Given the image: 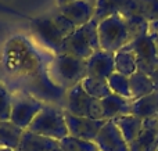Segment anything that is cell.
I'll return each instance as SVG.
<instances>
[{
  "label": "cell",
  "mask_w": 158,
  "mask_h": 151,
  "mask_svg": "<svg viewBox=\"0 0 158 151\" xmlns=\"http://www.w3.org/2000/svg\"><path fill=\"white\" fill-rule=\"evenodd\" d=\"M100 49L110 53H117L126 47L137 36L148 33V22L143 17H123L112 14L98 22Z\"/></svg>",
  "instance_id": "obj_1"
},
{
  "label": "cell",
  "mask_w": 158,
  "mask_h": 151,
  "mask_svg": "<svg viewBox=\"0 0 158 151\" xmlns=\"http://www.w3.org/2000/svg\"><path fill=\"white\" fill-rule=\"evenodd\" d=\"M87 76L86 60L69 54L58 53L49 67V78L56 86L63 90L77 86Z\"/></svg>",
  "instance_id": "obj_2"
},
{
  "label": "cell",
  "mask_w": 158,
  "mask_h": 151,
  "mask_svg": "<svg viewBox=\"0 0 158 151\" xmlns=\"http://www.w3.org/2000/svg\"><path fill=\"white\" fill-rule=\"evenodd\" d=\"M97 27L98 22L93 18L86 25L77 28L72 35H69L68 38L63 40L58 53L74 55V57L82 58V60H87L94 51L100 50Z\"/></svg>",
  "instance_id": "obj_3"
},
{
  "label": "cell",
  "mask_w": 158,
  "mask_h": 151,
  "mask_svg": "<svg viewBox=\"0 0 158 151\" xmlns=\"http://www.w3.org/2000/svg\"><path fill=\"white\" fill-rule=\"evenodd\" d=\"M64 112H65L64 107H60L54 103H44L40 112L31 122L27 130L58 141L63 140L64 137L68 136Z\"/></svg>",
  "instance_id": "obj_4"
},
{
  "label": "cell",
  "mask_w": 158,
  "mask_h": 151,
  "mask_svg": "<svg viewBox=\"0 0 158 151\" xmlns=\"http://www.w3.org/2000/svg\"><path fill=\"white\" fill-rule=\"evenodd\" d=\"M64 110L67 112L77 116H86L92 119H104L101 100L89 96L83 90L81 83L68 89L65 92V105ZM106 121V119H104Z\"/></svg>",
  "instance_id": "obj_5"
},
{
  "label": "cell",
  "mask_w": 158,
  "mask_h": 151,
  "mask_svg": "<svg viewBox=\"0 0 158 151\" xmlns=\"http://www.w3.org/2000/svg\"><path fill=\"white\" fill-rule=\"evenodd\" d=\"M44 101L32 94L27 93H17L13 96V105H11V115L10 121L19 126L21 129L27 130L31 122L35 116L40 112L43 108Z\"/></svg>",
  "instance_id": "obj_6"
},
{
  "label": "cell",
  "mask_w": 158,
  "mask_h": 151,
  "mask_svg": "<svg viewBox=\"0 0 158 151\" xmlns=\"http://www.w3.org/2000/svg\"><path fill=\"white\" fill-rule=\"evenodd\" d=\"M112 14L123 17H142V0H97L94 19L97 22Z\"/></svg>",
  "instance_id": "obj_7"
},
{
  "label": "cell",
  "mask_w": 158,
  "mask_h": 151,
  "mask_svg": "<svg viewBox=\"0 0 158 151\" xmlns=\"http://www.w3.org/2000/svg\"><path fill=\"white\" fill-rule=\"evenodd\" d=\"M64 115H65L68 136L87 141H94L98 132L106 124L104 119H92V118H86V116H77L67 112V111L64 112Z\"/></svg>",
  "instance_id": "obj_8"
},
{
  "label": "cell",
  "mask_w": 158,
  "mask_h": 151,
  "mask_svg": "<svg viewBox=\"0 0 158 151\" xmlns=\"http://www.w3.org/2000/svg\"><path fill=\"white\" fill-rule=\"evenodd\" d=\"M129 47L133 50L136 55L137 71L150 75L158 64V57L151 36L148 33H143L137 36L132 43H129Z\"/></svg>",
  "instance_id": "obj_9"
},
{
  "label": "cell",
  "mask_w": 158,
  "mask_h": 151,
  "mask_svg": "<svg viewBox=\"0 0 158 151\" xmlns=\"http://www.w3.org/2000/svg\"><path fill=\"white\" fill-rule=\"evenodd\" d=\"M98 151H129V144L125 141L122 133L112 119L106 121L104 126L94 139Z\"/></svg>",
  "instance_id": "obj_10"
},
{
  "label": "cell",
  "mask_w": 158,
  "mask_h": 151,
  "mask_svg": "<svg viewBox=\"0 0 158 151\" xmlns=\"http://www.w3.org/2000/svg\"><path fill=\"white\" fill-rule=\"evenodd\" d=\"M87 76L98 78V79H108L115 72V58L114 53L106 50H97L86 60Z\"/></svg>",
  "instance_id": "obj_11"
},
{
  "label": "cell",
  "mask_w": 158,
  "mask_h": 151,
  "mask_svg": "<svg viewBox=\"0 0 158 151\" xmlns=\"http://www.w3.org/2000/svg\"><path fill=\"white\" fill-rule=\"evenodd\" d=\"M94 10L96 6L86 0H75L63 7H58V13L68 18L77 28L92 21L94 18Z\"/></svg>",
  "instance_id": "obj_12"
},
{
  "label": "cell",
  "mask_w": 158,
  "mask_h": 151,
  "mask_svg": "<svg viewBox=\"0 0 158 151\" xmlns=\"http://www.w3.org/2000/svg\"><path fill=\"white\" fill-rule=\"evenodd\" d=\"M32 29L36 33L39 39L43 42L46 46H49L56 53L60 51V46L63 43V36L60 35L57 27H56L53 17L46 18H38L32 22Z\"/></svg>",
  "instance_id": "obj_13"
},
{
  "label": "cell",
  "mask_w": 158,
  "mask_h": 151,
  "mask_svg": "<svg viewBox=\"0 0 158 151\" xmlns=\"http://www.w3.org/2000/svg\"><path fill=\"white\" fill-rule=\"evenodd\" d=\"M158 119H146L139 137L129 144V151H157Z\"/></svg>",
  "instance_id": "obj_14"
},
{
  "label": "cell",
  "mask_w": 158,
  "mask_h": 151,
  "mask_svg": "<svg viewBox=\"0 0 158 151\" xmlns=\"http://www.w3.org/2000/svg\"><path fill=\"white\" fill-rule=\"evenodd\" d=\"M60 147V141L40 136L31 130H24L17 151H54Z\"/></svg>",
  "instance_id": "obj_15"
},
{
  "label": "cell",
  "mask_w": 158,
  "mask_h": 151,
  "mask_svg": "<svg viewBox=\"0 0 158 151\" xmlns=\"http://www.w3.org/2000/svg\"><path fill=\"white\" fill-rule=\"evenodd\" d=\"M132 103H133L132 99H125V97L111 93L106 99L101 100L104 119L110 121V119H115L118 116L132 114Z\"/></svg>",
  "instance_id": "obj_16"
},
{
  "label": "cell",
  "mask_w": 158,
  "mask_h": 151,
  "mask_svg": "<svg viewBox=\"0 0 158 151\" xmlns=\"http://www.w3.org/2000/svg\"><path fill=\"white\" fill-rule=\"evenodd\" d=\"M114 124L117 125V128L119 129V132L122 133L123 139L128 144H132L137 137L139 135L142 133V129H143V125H144V121L142 118L136 115H123V116H118V118L112 119Z\"/></svg>",
  "instance_id": "obj_17"
},
{
  "label": "cell",
  "mask_w": 158,
  "mask_h": 151,
  "mask_svg": "<svg viewBox=\"0 0 158 151\" xmlns=\"http://www.w3.org/2000/svg\"><path fill=\"white\" fill-rule=\"evenodd\" d=\"M132 115H136L146 119H158V90L153 92L151 94L146 97H142L139 100H133L132 103Z\"/></svg>",
  "instance_id": "obj_18"
},
{
  "label": "cell",
  "mask_w": 158,
  "mask_h": 151,
  "mask_svg": "<svg viewBox=\"0 0 158 151\" xmlns=\"http://www.w3.org/2000/svg\"><path fill=\"white\" fill-rule=\"evenodd\" d=\"M129 86H131L132 100H139L156 92L153 80L147 74L136 71L132 76H129Z\"/></svg>",
  "instance_id": "obj_19"
},
{
  "label": "cell",
  "mask_w": 158,
  "mask_h": 151,
  "mask_svg": "<svg viewBox=\"0 0 158 151\" xmlns=\"http://www.w3.org/2000/svg\"><path fill=\"white\" fill-rule=\"evenodd\" d=\"M114 58H115V72H118V74H122L129 78L137 71L136 55H135L133 50L129 47V44L115 53Z\"/></svg>",
  "instance_id": "obj_20"
},
{
  "label": "cell",
  "mask_w": 158,
  "mask_h": 151,
  "mask_svg": "<svg viewBox=\"0 0 158 151\" xmlns=\"http://www.w3.org/2000/svg\"><path fill=\"white\" fill-rule=\"evenodd\" d=\"M22 133H24V129L17 126L11 121H0V144L3 147L17 150Z\"/></svg>",
  "instance_id": "obj_21"
},
{
  "label": "cell",
  "mask_w": 158,
  "mask_h": 151,
  "mask_svg": "<svg viewBox=\"0 0 158 151\" xmlns=\"http://www.w3.org/2000/svg\"><path fill=\"white\" fill-rule=\"evenodd\" d=\"M83 90L86 92L89 96L94 97L97 100H103L107 96L111 94V89L108 86V82L106 79H98V78L86 76L81 82Z\"/></svg>",
  "instance_id": "obj_22"
},
{
  "label": "cell",
  "mask_w": 158,
  "mask_h": 151,
  "mask_svg": "<svg viewBox=\"0 0 158 151\" xmlns=\"http://www.w3.org/2000/svg\"><path fill=\"white\" fill-rule=\"evenodd\" d=\"M107 82H108V86L111 89V93L118 94L121 97H125V99H132L128 76H125L122 74H118V72H114L107 79Z\"/></svg>",
  "instance_id": "obj_23"
},
{
  "label": "cell",
  "mask_w": 158,
  "mask_h": 151,
  "mask_svg": "<svg viewBox=\"0 0 158 151\" xmlns=\"http://www.w3.org/2000/svg\"><path fill=\"white\" fill-rule=\"evenodd\" d=\"M60 149L63 151H98L94 141L82 140L72 136H67L60 140Z\"/></svg>",
  "instance_id": "obj_24"
},
{
  "label": "cell",
  "mask_w": 158,
  "mask_h": 151,
  "mask_svg": "<svg viewBox=\"0 0 158 151\" xmlns=\"http://www.w3.org/2000/svg\"><path fill=\"white\" fill-rule=\"evenodd\" d=\"M13 94L0 82V121H10Z\"/></svg>",
  "instance_id": "obj_25"
},
{
  "label": "cell",
  "mask_w": 158,
  "mask_h": 151,
  "mask_svg": "<svg viewBox=\"0 0 158 151\" xmlns=\"http://www.w3.org/2000/svg\"><path fill=\"white\" fill-rule=\"evenodd\" d=\"M53 21H54L56 27H57L60 35L63 36V39H67L69 35H72V33L75 32V29H77V27H75L68 18H65V17L60 13L53 15Z\"/></svg>",
  "instance_id": "obj_26"
},
{
  "label": "cell",
  "mask_w": 158,
  "mask_h": 151,
  "mask_svg": "<svg viewBox=\"0 0 158 151\" xmlns=\"http://www.w3.org/2000/svg\"><path fill=\"white\" fill-rule=\"evenodd\" d=\"M142 17L147 22L158 19V0H142Z\"/></svg>",
  "instance_id": "obj_27"
},
{
  "label": "cell",
  "mask_w": 158,
  "mask_h": 151,
  "mask_svg": "<svg viewBox=\"0 0 158 151\" xmlns=\"http://www.w3.org/2000/svg\"><path fill=\"white\" fill-rule=\"evenodd\" d=\"M150 79L153 80V83H154V88H156V90H158V64H157V67L154 68V71L151 72L150 75Z\"/></svg>",
  "instance_id": "obj_28"
},
{
  "label": "cell",
  "mask_w": 158,
  "mask_h": 151,
  "mask_svg": "<svg viewBox=\"0 0 158 151\" xmlns=\"http://www.w3.org/2000/svg\"><path fill=\"white\" fill-rule=\"evenodd\" d=\"M148 33H153V35H158V19L148 22Z\"/></svg>",
  "instance_id": "obj_29"
},
{
  "label": "cell",
  "mask_w": 158,
  "mask_h": 151,
  "mask_svg": "<svg viewBox=\"0 0 158 151\" xmlns=\"http://www.w3.org/2000/svg\"><path fill=\"white\" fill-rule=\"evenodd\" d=\"M153 39V43H154V49H156V53H157V57H158V35H153V33H148Z\"/></svg>",
  "instance_id": "obj_30"
},
{
  "label": "cell",
  "mask_w": 158,
  "mask_h": 151,
  "mask_svg": "<svg viewBox=\"0 0 158 151\" xmlns=\"http://www.w3.org/2000/svg\"><path fill=\"white\" fill-rule=\"evenodd\" d=\"M56 2H57V7H63V6L68 4V3L75 2V0H56Z\"/></svg>",
  "instance_id": "obj_31"
},
{
  "label": "cell",
  "mask_w": 158,
  "mask_h": 151,
  "mask_svg": "<svg viewBox=\"0 0 158 151\" xmlns=\"http://www.w3.org/2000/svg\"><path fill=\"white\" fill-rule=\"evenodd\" d=\"M0 151H15V150H11L8 147H0Z\"/></svg>",
  "instance_id": "obj_32"
},
{
  "label": "cell",
  "mask_w": 158,
  "mask_h": 151,
  "mask_svg": "<svg viewBox=\"0 0 158 151\" xmlns=\"http://www.w3.org/2000/svg\"><path fill=\"white\" fill-rule=\"evenodd\" d=\"M86 2H89V3H92V4H94V6H96V3H97V0H86Z\"/></svg>",
  "instance_id": "obj_33"
},
{
  "label": "cell",
  "mask_w": 158,
  "mask_h": 151,
  "mask_svg": "<svg viewBox=\"0 0 158 151\" xmlns=\"http://www.w3.org/2000/svg\"><path fill=\"white\" fill-rule=\"evenodd\" d=\"M54 151H63V150H61V149H60V147H58V149H56Z\"/></svg>",
  "instance_id": "obj_34"
},
{
  "label": "cell",
  "mask_w": 158,
  "mask_h": 151,
  "mask_svg": "<svg viewBox=\"0 0 158 151\" xmlns=\"http://www.w3.org/2000/svg\"><path fill=\"white\" fill-rule=\"evenodd\" d=\"M0 147H3V146H2V144H0Z\"/></svg>",
  "instance_id": "obj_35"
},
{
  "label": "cell",
  "mask_w": 158,
  "mask_h": 151,
  "mask_svg": "<svg viewBox=\"0 0 158 151\" xmlns=\"http://www.w3.org/2000/svg\"><path fill=\"white\" fill-rule=\"evenodd\" d=\"M157 151H158V147H157Z\"/></svg>",
  "instance_id": "obj_36"
},
{
  "label": "cell",
  "mask_w": 158,
  "mask_h": 151,
  "mask_svg": "<svg viewBox=\"0 0 158 151\" xmlns=\"http://www.w3.org/2000/svg\"><path fill=\"white\" fill-rule=\"evenodd\" d=\"M15 151H17V150H15Z\"/></svg>",
  "instance_id": "obj_37"
}]
</instances>
